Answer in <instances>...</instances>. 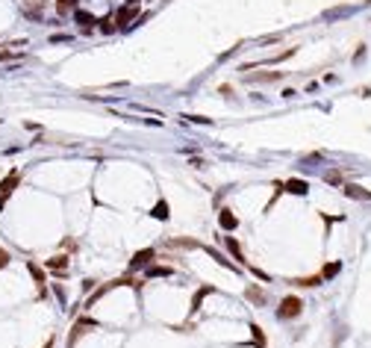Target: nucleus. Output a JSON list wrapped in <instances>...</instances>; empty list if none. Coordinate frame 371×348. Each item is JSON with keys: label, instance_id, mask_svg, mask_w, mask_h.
<instances>
[{"label": "nucleus", "instance_id": "nucleus-12", "mask_svg": "<svg viewBox=\"0 0 371 348\" xmlns=\"http://www.w3.org/2000/svg\"><path fill=\"white\" fill-rule=\"evenodd\" d=\"M56 9H59V15L77 12V0H56Z\"/></svg>", "mask_w": 371, "mask_h": 348}, {"label": "nucleus", "instance_id": "nucleus-6", "mask_svg": "<svg viewBox=\"0 0 371 348\" xmlns=\"http://www.w3.org/2000/svg\"><path fill=\"white\" fill-rule=\"evenodd\" d=\"M18 180H21V174H18V171H9L3 180H0V195H9V192L18 186Z\"/></svg>", "mask_w": 371, "mask_h": 348}, {"label": "nucleus", "instance_id": "nucleus-18", "mask_svg": "<svg viewBox=\"0 0 371 348\" xmlns=\"http://www.w3.org/2000/svg\"><path fill=\"white\" fill-rule=\"evenodd\" d=\"M74 18H77L80 24H91V27H95V15H88V12H83V9H77V12H74Z\"/></svg>", "mask_w": 371, "mask_h": 348}, {"label": "nucleus", "instance_id": "nucleus-27", "mask_svg": "<svg viewBox=\"0 0 371 348\" xmlns=\"http://www.w3.org/2000/svg\"><path fill=\"white\" fill-rule=\"evenodd\" d=\"M6 198H9V195H0V209H3V204H6Z\"/></svg>", "mask_w": 371, "mask_h": 348}, {"label": "nucleus", "instance_id": "nucleus-20", "mask_svg": "<svg viewBox=\"0 0 371 348\" xmlns=\"http://www.w3.org/2000/svg\"><path fill=\"white\" fill-rule=\"evenodd\" d=\"M130 18H133V9H121L112 21H115V24H124V21H130Z\"/></svg>", "mask_w": 371, "mask_h": 348}, {"label": "nucleus", "instance_id": "nucleus-28", "mask_svg": "<svg viewBox=\"0 0 371 348\" xmlns=\"http://www.w3.org/2000/svg\"><path fill=\"white\" fill-rule=\"evenodd\" d=\"M127 3H130V6H135V3H138V0H127Z\"/></svg>", "mask_w": 371, "mask_h": 348}, {"label": "nucleus", "instance_id": "nucleus-11", "mask_svg": "<svg viewBox=\"0 0 371 348\" xmlns=\"http://www.w3.org/2000/svg\"><path fill=\"white\" fill-rule=\"evenodd\" d=\"M248 301H253V304H265V292L259 289V286H248Z\"/></svg>", "mask_w": 371, "mask_h": 348}, {"label": "nucleus", "instance_id": "nucleus-4", "mask_svg": "<svg viewBox=\"0 0 371 348\" xmlns=\"http://www.w3.org/2000/svg\"><path fill=\"white\" fill-rule=\"evenodd\" d=\"M218 225L224 227V230H236V227H239V219L233 215V209L224 207V209H218Z\"/></svg>", "mask_w": 371, "mask_h": 348}, {"label": "nucleus", "instance_id": "nucleus-2", "mask_svg": "<svg viewBox=\"0 0 371 348\" xmlns=\"http://www.w3.org/2000/svg\"><path fill=\"white\" fill-rule=\"evenodd\" d=\"M153 257H156V251L153 248H145V251H135L133 254V263H130V269H145V266H151Z\"/></svg>", "mask_w": 371, "mask_h": 348}, {"label": "nucleus", "instance_id": "nucleus-3", "mask_svg": "<svg viewBox=\"0 0 371 348\" xmlns=\"http://www.w3.org/2000/svg\"><path fill=\"white\" fill-rule=\"evenodd\" d=\"M342 192H345L348 198H354V201H371V192L362 189V186H356V183H342Z\"/></svg>", "mask_w": 371, "mask_h": 348}, {"label": "nucleus", "instance_id": "nucleus-26", "mask_svg": "<svg viewBox=\"0 0 371 348\" xmlns=\"http://www.w3.org/2000/svg\"><path fill=\"white\" fill-rule=\"evenodd\" d=\"M53 342H56V339H53V336H51V339H48V342H44V345H41V348H53Z\"/></svg>", "mask_w": 371, "mask_h": 348}, {"label": "nucleus", "instance_id": "nucleus-7", "mask_svg": "<svg viewBox=\"0 0 371 348\" xmlns=\"http://www.w3.org/2000/svg\"><path fill=\"white\" fill-rule=\"evenodd\" d=\"M321 275H309V278H295L292 280V286H304V289H315V286H321Z\"/></svg>", "mask_w": 371, "mask_h": 348}, {"label": "nucleus", "instance_id": "nucleus-10", "mask_svg": "<svg viewBox=\"0 0 371 348\" xmlns=\"http://www.w3.org/2000/svg\"><path fill=\"white\" fill-rule=\"evenodd\" d=\"M251 336H253V345H259V348H268V342H265V333H262V328L253 322L251 325Z\"/></svg>", "mask_w": 371, "mask_h": 348}, {"label": "nucleus", "instance_id": "nucleus-19", "mask_svg": "<svg viewBox=\"0 0 371 348\" xmlns=\"http://www.w3.org/2000/svg\"><path fill=\"white\" fill-rule=\"evenodd\" d=\"M256 80H283V71H271V74H256Z\"/></svg>", "mask_w": 371, "mask_h": 348}, {"label": "nucleus", "instance_id": "nucleus-14", "mask_svg": "<svg viewBox=\"0 0 371 348\" xmlns=\"http://www.w3.org/2000/svg\"><path fill=\"white\" fill-rule=\"evenodd\" d=\"M148 275H151V278H168L171 269L168 266H148Z\"/></svg>", "mask_w": 371, "mask_h": 348}, {"label": "nucleus", "instance_id": "nucleus-1", "mask_svg": "<svg viewBox=\"0 0 371 348\" xmlns=\"http://www.w3.org/2000/svg\"><path fill=\"white\" fill-rule=\"evenodd\" d=\"M301 313H304V301L298 295H286L277 307V319H298Z\"/></svg>", "mask_w": 371, "mask_h": 348}, {"label": "nucleus", "instance_id": "nucleus-9", "mask_svg": "<svg viewBox=\"0 0 371 348\" xmlns=\"http://www.w3.org/2000/svg\"><path fill=\"white\" fill-rule=\"evenodd\" d=\"M227 248H230V254H233V260H236V263H242V266H245V269H248V266H251V263L245 260V254H242V248H239V242H236V239H233V236H230V239H227Z\"/></svg>", "mask_w": 371, "mask_h": 348}, {"label": "nucleus", "instance_id": "nucleus-17", "mask_svg": "<svg viewBox=\"0 0 371 348\" xmlns=\"http://www.w3.org/2000/svg\"><path fill=\"white\" fill-rule=\"evenodd\" d=\"M339 269H342L339 263H330V266H324V272H321V278H324V280H327V278H336V275H339Z\"/></svg>", "mask_w": 371, "mask_h": 348}, {"label": "nucleus", "instance_id": "nucleus-16", "mask_svg": "<svg viewBox=\"0 0 371 348\" xmlns=\"http://www.w3.org/2000/svg\"><path fill=\"white\" fill-rule=\"evenodd\" d=\"M209 292H212V289H209V286H203L201 292L195 295V301H192V313H198V310H201V301H203V295H209Z\"/></svg>", "mask_w": 371, "mask_h": 348}, {"label": "nucleus", "instance_id": "nucleus-21", "mask_svg": "<svg viewBox=\"0 0 371 348\" xmlns=\"http://www.w3.org/2000/svg\"><path fill=\"white\" fill-rule=\"evenodd\" d=\"M209 254H212V257H215V260H218L221 266H227V269H236L233 263H230V260H227V257H224V254H221V251H209Z\"/></svg>", "mask_w": 371, "mask_h": 348}, {"label": "nucleus", "instance_id": "nucleus-5", "mask_svg": "<svg viewBox=\"0 0 371 348\" xmlns=\"http://www.w3.org/2000/svg\"><path fill=\"white\" fill-rule=\"evenodd\" d=\"M283 189L292 192V195H306V192H309V183H306V180H298V177H292V180L283 183Z\"/></svg>", "mask_w": 371, "mask_h": 348}, {"label": "nucleus", "instance_id": "nucleus-8", "mask_svg": "<svg viewBox=\"0 0 371 348\" xmlns=\"http://www.w3.org/2000/svg\"><path fill=\"white\" fill-rule=\"evenodd\" d=\"M44 266L53 269V272H68V257L65 254H56V257H51V260H44Z\"/></svg>", "mask_w": 371, "mask_h": 348}, {"label": "nucleus", "instance_id": "nucleus-25", "mask_svg": "<svg viewBox=\"0 0 371 348\" xmlns=\"http://www.w3.org/2000/svg\"><path fill=\"white\" fill-rule=\"evenodd\" d=\"M6 266H9V251L0 248V269H6Z\"/></svg>", "mask_w": 371, "mask_h": 348}, {"label": "nucleus", "instance_id": "nucleus-24", "mask_svg": "<svg viewBox=\"0 0 371 348\" xmlns=\"http://www.w3.org/2000/svg\"><path fill=\"white\" fill-rule=\"evenodd\" d=\"M183 118H189V121H195V124H209V118H203V115H183Z\"/></svg>", "mask_w": 371, "mask_h": 348}, {"label": "nucleus", "instance_id": "nucleus-15", "mask_svg": "<svg viewBox=\"0 0 371 348\" xmlns=\"http://www.w3.org/2000/svg\"><path fill=\"white\" fill-rule=\"evenodd\" d=\"M27 269H30V275L35 278V283H38V286L44 289V272H41V269H38L35 263H27Z\"/></svg>", "mask_w": 371, "mask_h": 348}, {"label": "nucleus", "instance_id": "nucleus-22", "mask_svg": "<svg viewBox=\"0 0 371 348\" xmlns=\"http://www.w3.org/2000/svg\"><path fill=\"white\" fill-rule=\"evenodd\" d=\"M115 27H118V24H112V18L101 21V30H103V33H115Z\"/></svg>", "mask_w": 371, "mask_h": 348}, {"label": "nucleus", "instance_id": "nucleus-23", "mask_svg": "<svg viewBox=\"0 0 371 348\" xmlns=\"http://www.w3.org/2000/svg\"><path fill=\"white\" fill-rule=\"evenodd\" d=\"M324 180H327V183H342V174H339V171H330Z\"/></svg>", "mask_w": 371, "mask_h": 348}, {"label": "nucleus", "instance_id": "nucleus-13", "mask_svg": "<svg viewBox=\"0 0 371 348\" xmlns=\"http://www.w3.org/2000/svg\"><path fill=\"white\" fill-rule=\"evenodd\" d=\"M153 219H162V222H168V204H165V201H159V204H156V207H153V212H151Z\"/></svg>", "mask_w": 371, "mask_h": 348}]
</instances>
